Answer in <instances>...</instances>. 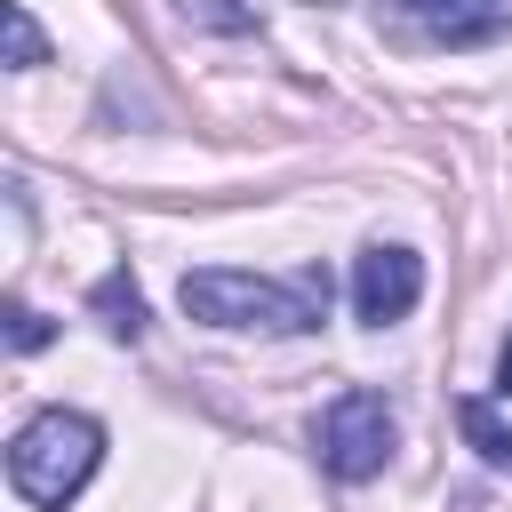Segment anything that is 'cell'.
<instances>
[{"instance_id": "obj_2", "label": "cell", "mask_w": 512, "mask_h": 512, "mask_svg": "<svg viewBox=\"0 0 512 512\" xmlns=\"http://www.w3.org/2000/svg\"><path fill=\"white\" fill-rule=\"evenodd\" d=\"M104 464V424L80 408H40L16 440H8V488L32 512H64Z\"/></svg>"}, {"instance_id": "obj_4", "label": "cell", "mask_w": 512, "mask_h": 512, "mask_svg": "<svg viewBox=\"0 0 512 512\" xmlns=\"http://www.w3.org/2000/svg\"><path fill=\"white\" fill-rule=\"evenodd\" d=\"M416 296H424V256H416V248H400V240L360 248V264H352V312H360L368 328L408 320Z\"/></svg>"}, {"instance_id": "obj_5", "label": "cell", "mask_w": 512, "mask_h": 512, "mask_svg": "<svg viewBox=\"0 0 512 512\" xmlns=\"http://www.w3.org/2000/svg\"><path fill=\"white\" fill-rule=\"evenodd\" d=\"M400 16L440 48H488L512 32V0H400Z\"/></svg>"}, {"instance_id": "obj_3", "label": "cell", "mask_w": 512, "mask_h": 512, "mask_svg": "<svg viewBox=\"0 0 512 512\" xmlns=\"http://www.w3.org/2000/svg\"><path fill=\"white\" fill-rule=\"evenodd\" d=\"M312 440H320V464H328L336 480H376V472L392 464L400 424H392V400H384V392L352 384V392H336V400L320 408Z\"/></svg>"}, {"instance_id": "obj_6", "label": "cell", "mask_w": 512, "mask_h": 512, "mask_svg": "<svg viewBox=\"0 0 512 512\" xmlns=\"http://www.w3.org/2000/svg\"><path fill=\"white\" fill-rule=\"evenodd\" d=\"M88 304H96L104 336H120V344H136V336H144V296H136V280H128V272H104Z\"/></svg>"}, {"instance_id": "obj_8", "label": "cell", "mask_w": 512, "mask_h": 512, "mask_svg": "<svg viewBox=\"0 0 512 512\" xmlns=\"http://www.w3.org/2000/svg\"><path fill=\"white\" fill-rule=\"evenodd\" d=\"M0 40H8V72L48 64V40H40V24H32V8H24V0H0Z\"/></svg>"}, {"instance_id": "obj_1", "label": "cell", "mask_w": 512, "mask_h": 512, "mask_svg": "<svg viewBox=\"0 0 512 512\" xmlns=\"http://www.w3.org/2000/svg\"><path fill=\"white\" fill-rule=\"evenodd\" d=\"M184 312L208 320V328H256V336H304L320 328L328 312V272L312 264L304 280H264V272H232V264H208V272H184Z\"/></svg>"}, {"instance_id": "obj_7", "label": "cell", "mask_w": 512, "mask_h": 512, "mask_svg": "<svg viewBox=\"0 0 512 512\" xmlns=\"http://www.w3.org/2000/svg\"><path fill=\"white\" fill-rule=\"evenodd\" d=\"M456 424H464V440H472V456H480L488 472H512V424H504L488 400H456Z\"/></svg>"}, {"instance_id": "obj_9", "label": "cell", "mask_w": 512, "mask_h": 512, "mask_svg": "<svg viewBox=\"0 0 512 512\" xmlns=\"http://www.w3.org/2000/svg\"><path fill=\"white\" fill-rule=\"evenodd\" d=\"M184 24H208V32H256V8H240V0H184Z\"/></svg>"}, {"instance_id": "obj_10", "label": "cell", "mask_w": 512, "mask_h": 512, "mask_svg": "<svg viewBox=\"0 0 512 512\" xmlns=\"http://www.w3.org/2000/svg\"><path fill=\"white\" fill-rule=\"evenodd\" d=\"M0 320H8V344H16V352H40V344L56 336V328H48V320H40L24 296H8V312H0Z\"/></svg>"}, {"instance_id": "obj_11", "label": "cell", "mask_w": 512, "mask_h": 512, "mask_svg": "<svg viewBox=\"0 0 512 512\" xmlns=\"http://www.w3.org/2000/svg\"><path fill=\"white\" fill-rule=\"evenodd\" d=\"M496 392L512 400V336H504V352H496Z\"/></svg>"}]
</instances>
